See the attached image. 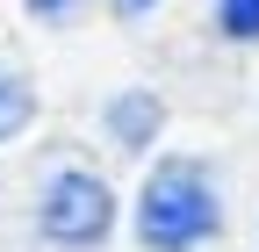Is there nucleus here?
<instances>
[{"label":"nucleus","mask_w":259,"mask_h":252,"mask_svg":"<svg viewBox=\"0 0 259 252\" xmlns=\"http://www.w3.org/2000/svg\"><path fill=\"white\" fill-rule=\"evenodd\" d=\"M223 231V195L202 159H158L137 195V238L144 252H194Z\"/></svg>","instance_id":"f257e3e1"},{"label":"nucleus","mask_w":259,"mask_h":252,"mask_svg":"<svg viewBox=\"0 0 259 252\" xmlns=\"http://www.w3.org/2000/svg\"><path fill=\"white\" fill-rule=\"evenodd\" d=\"M115 224V195L101 173L87 166H58L44 187H36V238L58 245V252H94Z\"/></svg>","instance_id":"f03ea898"},{"label":"nucleus","mask_w":259,"mask_h":252,"mask_svg":"<svg viewBox=\"0 0 259 252\" xmlns=\"http://www.w3.org/2000/svg\"><path fill=\"white\" fill-rule=\"evenodd\" d=\"M158 122H166V108H158V94H151V87H122L115 101L101 108V130H108L115 151H144V144L158 137Z\"/></svg>","instance_id":"7ed1b4c3"},{"label":"nucleus","mask_w":259,"mask_h":252,"mask_svg":"<svg viewBox=\"0 0 259 252\" xmlns=\"http://www.w3.org/2000/svg\"><path fill=\"white\" fill-rule=\"evenodd\" d=\"M29 122H36V87H29L22 72H8V65H0V144H8V137H22Z\"/></svg>","instance_id":"20e7f679"},{"label":"nucleus","mask_w":259,"mask_h":252,"mask_svg":"<svg viewBox=\"0 0 259 252\" xmlns=\"http://www.w3.org/2000/svg\"><path fill=\"white\" fill-rule=\"evenodd\" d=\"M216 29L231 44H259V0H216Z\"/></svg>","instance_id":"39448f33"},{"label":"nucleus","mask_w":259,"mask_h":252,"mask_svg":"<svg viewBox=\"0 0 259 252\" xmlns=\"http://www.w3.org/2000/svg\"><path fill=\"white\" fill-rule=\"evenodd\" d=\"M108 8H115L122 22H137V15H151V8H158V0H108Z\"/></svg>","instance_id":"423d86ee"},{"label":"nucleus","mask_w":259,"mask_h":252,"mask_svg":"<svg viewBox=\"0 0 259 252\" xmlns=\"http://www.w3.org/2000/svg\"><path fill=\"white\" fill-rule=\"evenodd\" d=\"M29 8H36V15H72L79 0H29Z\"/></svg>","instance_id":"0eeeda50"}]
</instances>
